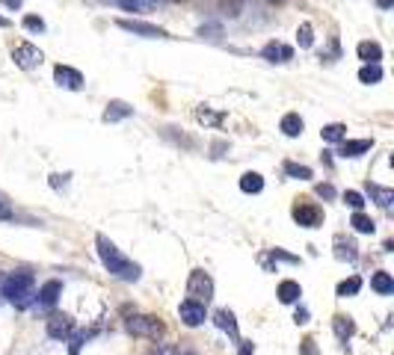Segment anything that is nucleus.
<instances>
[{
	"label": "nucleus",
	"mask_w": 394,
	"mask_h": 355,
	"mask_svg": "<svg viewBox=\"0 0 394 355\" xmlns=\"http://www.w3.org/2000/svg\"><path fill=\"white\" fill-rule=\"evenodd\" d=\"M95 246H98V258H101V263L107 266V272H110V275H116V279H122V282H139V275H142L139 263L130 261L110 237L98 234Z\"/></svg>",
	"instance_id": "1"
},
{
	"label": "nucleus",
	"mask_w": 394,
	"mask_h": 355,
	"mask_svg": "<svg viewBox=\"0 0 394 355\" xmlns=\"http://www.w3.org/2000/svg\"><path fill=\"white\" fill-rule=\"evenodd\" d=\"M33 272L27 270H18V272H9L6 279H0V296H6L15 308H27L33 302Z\"/></svg>",
	"instance_id": "2"
},
{
	"label": "nucleus",
	"mask_w": 394,
	"mask_h": 355,
	"mask_svg": "<svg viewBox=\"0 0 394 355\" xmlns=\"http://www.w3.org/2000/svg\"><path fill=\"white\" fill-rule=\"evenodd\" d=\"M125 329H128V335L146 338V340H160L163 335H166V326H163L157 317H151V314H134V317H128L125 320Z\"/></svg>",
	"instance_id": "3"
},
{
	"label": "nucleus",
	"mask_w": 394,
	"mask_h": 355,
	"mask_svg": "<svg viewBox=\"0 0 394 355\" xmlns=\"http://www.w3.org/2000/svg\"><path fill=\"white\" fill-rule=\"evenodd\" d=\"M187 296L193 299V302L207 305L214 299V279L205 270H193L190 279H187Z\"/></svg>",
	"instance_id": "4"
},
{
	"label": "nucleus",
	"mask_w": 394,
	"mask_h": 355,
	"mask_svg": "<svg viewBox=\"0 0 394 355\" xmlns=\"http://www.w3.org/2000/svg\"><path fill=\"white\" fill-rule=\"evenodd\" d=\"M119 30L134 33V36H146V39H166V30L157 24H148V21H130V18H119L116 21Z\"/></svg>",
	"instance_id": "5"
},
{
	"label": "nucleus",
	"mask_w": 394,
	"mask_h": 355,
	"mask_svg": "<svg viewBox=\"0 0 394 355\" xmlns=\"http://www.w3.org/2000/svg\"><path fill=\"white\" fill-rule=\"evenodd\" d=\"M12 60L18 69H24V71H33L36 65H42V60H45V53H42L36 44H30V42H21L18 48L12 51Z\"/></svg>",
	"instance_id": "6"
},
{
	"label": "nucleus",
	"mask_w": 394,
	"mask_h": 355,
	"mask_svg": "<svg viewBox=\"0 0 394 355\" xmlns=\"http://www.w3.org/2000/svg\"><path fill=\"white\" fill-rule=\"evenodd\" d=\"M291 214H293V222L302 225V228H317L323 222V210L317 207V205H309V202H300L297 207L291 210Z\"/></svg>",
	"instance_id": "7"
},
{
	"label": "nucleus",
	"mask_w": 394,
	"mask_h": 355,
	"mask_svg": "<svg viewBox=\"0 0 394 355\" xmlns=\"http://www.w3.org/2000/svg\"><path fill=\"white\" fill-rule=\"evenodd\" d=\"M53 80H57V86L62 89H71V92H78V89H83V74L78 69H71V65H53Z\"/></svg>",
	"instance_id": "8"
},
{
	"label": "nucleus",
	"mask_w": 394,
	"mask_h": 355,
	"mask_svg": "<svg viewBox=\"0 0 394 355\" xmlns=\"http://www.w3.org/2000/svg\"><path fill=\"white\" fill-rule=\"evenodd\" d=\"M178 317H181V323L184 326H202L205 323V305L202 302H193V299H184V302L178 305Z\"/></svg>",
	"instance_id": "9"
},
{
	"label": "nucleus",
	"mask_w": 394,
	"mask_h": 355,
	"mask_svg": "<svg viewBox=\"0 0 394 355\" xmlns=\"http://www.w3.org/2000/svg\"><path fill=\"white\" fill-rule=\"evenodd\" d=\"M71 331H74V320L69 314H53L48 320V335L53 340H69L71 338Z\"/></svg>",
	"instance_id": "10"
},
{
	"label": "nucleus",
	"mask_w": 394,
	"mask_h": 355,
	"mask_svg": "<svg viewBox=\"0 0 394 355\" xmlns=\"http://www.w3.org/2000/svg\"><path fill=\"white\" fill-rule=\"evenodd\" d=\"M261 57L267 62H288V60H293V48L291 44H282V42H267L264 48H261Z\"/></svg>",
	"instance_id": "11"
},
{
	"label": "nucleus",
	"mask_w": 394,
	"mask_h": 355,
	"mask_svg": "<svg viewBox=\"0 0 394 355\" xmlns=\"http://www.w3.org/2000/svg\"><path fill=\"white\" fill-rule=\"evenodd\" d=\"M276 296H279V302H282V305H297V302H300V296H302V287H300V282L284 279V282H279Z\"/></svg>",
	"instance_id": "12"
},
{
	"label": "nucleus",
	"mask_w": 394,
	"mask_h": 355,
	"mask_svg": "<svg viewBox=\"0 0 394 355\" xmlns=\"http://www.w3.org/2000/svg\"><path fill=\"white\" fill-rule=\"evenodd\" d=\"M60 296H62V282H57V279H51V282H45L42 284V291H39V305H45V308H53L60 302Z\"/></svg>",
	"instance_id": "13"
},
{
	"label": "nucleus",
	"mask_w": 394,
	"mask_h": 355,
	"mask_svg": "<svg viewBox=\"0 0 394 355\" xmlns=\"http://www.w3.org/2000/svg\"><path fill=\"white\" fill-rule=\"evenodd\" d=\"M214 323H216V329H223L228 338L240 340V331H237V317H234L228 308H220V311H216V314H214Z\"/></svg>",
	"instance_id": "14"
},
{
	"label": "nucleus",
	"mask_w": 394,
	"mask_h": 355,
	"mask_svg": "<svg viewBox=\"0 0 394 355\" xmlns=\"http://www.w3.org/2000/svg\"><path fill=\"white\" fill-rule=\"evenodd\" d=\"M374 148V139H341V157H362Z\"/></svg>",
	"instance_id": "15"
},
{
	"label": "nucleus",
	"mask_w": 394,
	"mask_h": 355,
	"mask_svg": "<svg viewBox=\"0 0 394 355\" xmlns=\"http://www.w3.org/2000/svg\"><path fill=\"white\" fill-rule=\"evenodd\" d=\"M302 128H305V121H302L300 113H284L282 121H279V130L284 133V137H291V139H293V137H300Z\"/></svg>",
	"instance_id": "16"
},
{
	"label": "nucleus",
	"mask_w": 394,
	"mask_h": 355,
	"mask_svg": "<svg viewBox=\"0 0 394 355\" xmlns=\"http://www.w3.org/2000/svg\"><path fill=\"white\" fill-rule=\"evenodd\" d=\"M128 116H134V107L125 104V101H110V104H107V110H104V121H107V125H110V121H122Z\"/></svg>",
	"instance_id": "17"
},
{
	"label": "nucleus",
	"mask_w": 394,
	"mask_h": 355,
	"mask_svg": "<svg viewBox=\"0 0 394 355\" xmlns=\"http://www.w3.org/2000/svg\"><path fill=\"white\" fill-rule=\"evenodd\" d=\"M368 196L374 198V202L382 207V210H388L394 205V190L391 187H379V184H368Z\"/></svg>",
	"instance_id": "18"
},
{
	"label": "nucleus",
	"mask_w": 394,
	"mask_h": 355,
	"mask_svg": "<svg viewBox=\"0 0 394 355\" xmlns=\"http://www.w3.org/2000/svg\"><path fill=\"white\" fill-rule=\"evenodd\" d=\"M356 53H359V60H362L365 65L368 62H379L382 60V48H379V42H359V48H356Z\"/></svg>",
	"instance_id": "19"
},
{
	"label": "nucleus",
	"mask_w": 394,
	"mask_h": 355,
	"mask_svg": "<svg viewBox=\"0 0 394 355\" xmlns=\"http://www.w3.org/2000/svg\"><path fill=\"white\" fill-rule=\"evenodd\" d=\"M332 329H335L338 340H350V338L356 335V323L350 317H344V314H335L332 317Z\"/></svg>",
	"instance_id": "20"
},
{
	"label": "nucleus",
	"mask_w": 394,
	"mask_h": 355,
	"mask_svg": "<svg viewBox=\"0 0 394 355\" xmlns=\"http://www.w3.org/2000/svg\"><path fill=\"white\" fill-rule=\"evenodd\" d=\"M240 190H243L246 196H258L261 190H264V178H261L258 172H246V175H240Z\"/></svg>",
	"instance_id": "21"
},
{
	"label": "nucleus",
	"mask_w": 394,
	"mask_h": 355,
	"mask_svg": "<svg viewBox=\"0 0 394 355\" xmlns=\"http://www.w3.org/2000/svg\"><path fill=\"white\" fill-rule=\"evenodd\" d=\"M370 287H374L379 296H391V293H394V279H391V272H374V279H370Z\"/></svg>",
	"instance_id": "22"
},
{
	"label": "nucleus",
	"mask_w": 394,
	"mask_h": 355,
	"mask_svg": "<svg viewBox=\"0 0 394 355\" xmlns=\"http://www.w3.org/2000/svg\"><path fill=\"white\" fill-rule=\"evenodd\" d=\"M335 254H338L341 261H356V258H359L356 243H353V240H344L341 234H338V237H335Z\"/></svg>",
	"instance_id": "23"
},
{
	"label": "nucleus",
	"mask_w": 394,
	"mask_h": 355,
	"mask_svg": "<svg viewBox=\"0 0 394 355\" xmlns=\"http://www.w3.org/2000/svg\"><path fill=\"white\" fill-rule=\"evenodd\" d=\"M359 80H362L365 86H374L382 80V69H379V62H368L359 69Z\"/></svg>",
	"instance_id": "24"
},
{
	"label": "nucleus",
	"mask_w": 394,
	"mask_h": 355,
	"mask_svg": "<svg viewBox=\"0 0 394 355\" xmlns=\"http://www.w3.org/2000/svg\"><path fill=\"white\" fill-rule=\"evenodd\" d=\"M350 225H353V231H359V234H374V219L370 216H365L362 210H356L353 214V219H350Z\"/></svg>",
	"instance_id": "25"
},
{
	"label": "nucleus",
	"mask_w": 394,
	"mask_h": 355,
	"mask_svg": "<svg viewBox=\"0 0 394 355\" xmlns=\"http://www.w3.org/2000/svg\"><path fill=\"white\" fill-rule=\"evenodd\" d=\"M320 137H323V142H341V139H347V128L341 121H332V125H326L320 130Z\"/></svg>",
	"instance_id": "26"
},
{
	"label": "nucleus",
	"mask_w": 394,
	"mask_h": 355,
	"mask_svg": "<svg viewBox=\"0 0 394 355\" xmlns=\"http://www.w3.org/2000/svg\"><path fill=\"white\" fill-rule=\"evenodd\" d=\"M359 291H362V279H359V275H350V279H344L341 284H338V296L341 299H347V296H356Z\"/></svg>",
	"instance_id": "27"
},
{
	"label": "nucleus",
	"mask_w": 394,
	"mask_h": 355,
	"mask_svg": "<svg viewBox=\"0 0 394 355\" xmlns=\"http://www.w3.org/2000/svg\"><path fill=\"white\" fill-rule=\"evenodd\" d=\"M155 3L157 0H119V6H122L125 12H151Z\"/></svg>",
	"instance_id": "28"
},
{
	"label": "nucleus",
	"mask_w": 394,
	"mask_h": 355,
	"mask_svg": "<svg viewBox=\"0 0 394 355\" xmlns=\"http://www.w3.org/2000/svg\"><path fill=\"white\" fill-rule=\"evenodd\" d=\"M284 175H291V178H297V181H311L314 172L309 169V166H300V163H284Z\"/></svg>",
	"instance_id": "29"
},
{
	"label": "nucleus",
	"mask_w": 394,
	"mask_h": 355,
	"mask_svg": "<svg viewBox=\"0 0 394 355\" xmlns=\"http://www.w3.org/2000/svg\"><path fill=\"white\" fill-rule=\"evenodd\" d=\"M297 42H300V48H311V44H314V30H311L309 21H305V24H300V30H297Z\"/></svg>",
	"instance_id": "30"
},
{
	"label": "nucleus",
	"mask_w": 394,
	"mask_h": 355,
	"mask_svg": "<svg viewBox=\"0 0 394 355\" xmlns=\"http://www.w3.org/2000/svg\"><path fill=\"white\" fill-rule=\"evenodd\" d=\"M196 119H199L202 125H220V121H223V116L211 113V110H196Z\"/></svg>",
	"instance_id": "31"
},
{
	"label": "nucleus",
	"mask_w": 394,
	"mask_h": 355,
	"mask_svg": "<svg viewBox=\"0 0 394 355\" xmlns=\"http://www.w3.org/2000/svg\"><path fill=\"white\" fill-rule=\"evenodd\" d=\"M24 30H30V33H45V21H42L39 15H24Z\"/></svg>",
	"instance_id": "32"
},
{
	"label": "nucleus",
	"mask_w": 394,
	"mask_h": 355,
	"mask_svg": "<svg viewBox=\"0 0 394 355\" xmlns=\"http://www.w3.org/2000/svg\"><path fill=\"white\" fill-rule=\"evenodd\" d=\"M344 202L353 207V210H362L365 207V198H362V193H356V190H347L344 193Z\"/></svg>",
	"instance_id": "33"
},
{
	"label": "nucleus",
	"mask_w": 394,
	"mask_h": 355,
	"mask_svg": "<svg viewBox=\"0 0 394 355\" xmlns=\"http://www.w3.org/2000/svg\"><path fill=\"white\" fill-rule=\"evenodd\" d=\"M317 196L320 198H335V187L332 184H317Z\"/></svg>",
	"instance_id": "34"
},
{
	"label": "nucleus",
	"mask_w": 394,
	"mask_h": 355,
	"mask_svg": "<svg viewBox=\"0 0 394 355\" xmlns=\"http://www.w3.org/2000/svg\"><path fill=\"white\" fill-rule=\"evenodd\" d=\"M69 184V175H51V187L53 190H60V187Z\"/></svg>",
	"instance_id": "35"
},
{
	"label": "nucleus",
	"mask_w": 394,
	"mask_h": 355,
	"mask_svg": "<svg viewBox=\"0 0 394 355\" xmlns=\"http://www.w3.org/2000/svg\"><path fill=\"white\" fill-rule=\"evenodd\" d=\"M148 355H178V349H175V347H155Z\"/></svg>",
	"instance_id": "36"
},
{
	"label": "nucleus",
	"mask_w": 394,
	"mask_h": 355,
	"mask_svg": "<svg viewBox=\"0 0 394 355\" xmlns=\"http://www.w3.org/2000/svg\"><path fill=\"white\" fill-rule=\"evenodd\" d=\"M293 323H309V311H305V308H297V314H293Z\"/></svg>",
	"instance_id": "37"
},
{
	"label": "nucleus",
	"mask_w": 394,
	"mask_h": 355,
	"mask_svg": "<svg viewBox=\"0 0 394 355\" xmlns=\"http://www.w3.org/2000/svg\"><path fill=\"white\" fill-rule=\"evenodd\" d=\"M302 355H317V347H314V340H302Z\"/></svg>",
	"instance_id": "38"
},
{
	"label": "nucleus",
	"mask_w": 394,
	"mask_h": 355,
	"mask_svg": "<svg viewBox=\"0 0 394 355\" xmlns=\"http://www.w3.org/2000/svg\"><path fill=\"white\" fill-rule=\"evenodd\" d=\"M0 219H12V210H9V205L3 202V196H0Z\"/></svg>",
	"instance_id": "39"
},
{
	"label": "nucleus",
	"mask_w": 394,
	"mask_h": 355,
	"mask_svg": "<svg viewBox=\"0 0 394 355\" xmlns=\"http://www.w3.org/2000/svg\"><path fill=\"white\" fill-rule=\"evenodd\" d=\"M237 343H240V352H237V355H255L252 343H246V340H237Z\"/></svg>",
	"instance_id": "40"
},
{
	"label": "nucleus",
	"mask_w": 394,
	"mask_h": 355,
	"mask_svg": "<svg viewBox=\"0 0 394 355\" xmlns=\"http://www.w3.org/2000/svg\"><path fill=\"white\" fill-rule=\"evenodd\" d=\"M86 340V335H78L74 338V343H71V355H78V349H80V343Z\"/></svg>",
	"instance_id": "41"
},
{
	"label": "nucleus",
	"mask_w": 394,
	"mask_h": 355,
	"mask_svg": "<svg viewBox=\"0 0 394 355\" xmlns=\"http://www.w3.org/2000/svg\"><path fill=\"white\" fill-rule=\"evenodd\" d=\"M6 9H21V0H0Z\"/></svg>",
	"instance_id": "42"
},
{
	"label": "nucleus",
	"mask_w": 394,
	"mask_h": 355,
	"mask_svg": "<svg viewBox=\"0 0 394 355\" xmlns=\"http://www.w3.org/2000/svg\"><path fill=\"white\" fill-rule=\"evenodd\" d=\"M377 3H379V6H382V9H388V6H391V3H394V0H377Z\"/></svg>",
	"instance_id": "43"
},
{
	"label": "nucleus",
	"mask_w": 394,
	"mask_h": 355,
	"mask_svg": "<svg viewBox=\"0 0 394 355\" xmlns=\"http://www.w3.org/2000/svg\"><path fill=\"white\" fill-rule=\"evenodd\" d=\"M0 27H9V21H6V18H0Z\"/></svg>",
	"instance_id": "44"
},
{
	"label": "nucleus",
	"mask_w": 394,
	"mask_h": 355,
	"mask_svg": "<svg viewBox=\"0 0 394 355\" xmlns=\"http://www.w3.org/2000/svg\"><path fill=\"white\" fill-rule=\"evenodd\" d=\"M270 3H284V0H270Z\"/></svg>",
	"instance_id": "45"
},
{
	"label": "nucleus",
	"mask_w": 394,
	"mask_h": 355,
	"mask_svg": "<svg viewBox=\"0 0 394 355\" xmlns=\"http://www.w3.org/2000/svg\"><path fill=\"white\" fill-rule=\"evenodd\" d=\"M178 355H196V352H178Z\"/></svg>",
	"instance_id": "46"
},
{
	"label": "nucleus",
	"mask_w": 394,
	"mask_h": 355,
	"mask_svg": "<svg viewBox=\"0 0 394 355\" xmlns=\"http://www.w3.org/2000/svg\"><path fill=\"white\" fill-rule=\"evenodd\" d=\"M172 3H181V0H172Z\"/></svg>",
	"instance_id": "47"
}]
</instances>
